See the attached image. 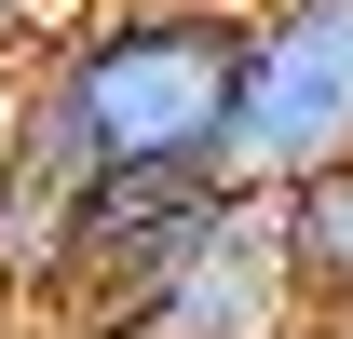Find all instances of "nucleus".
Segmentation results:
<instances>
[{
  "label": "nucleus",
  "mask_w": 353,
  "mask_h": 339,
  "mask_svg": "<svg viewBox=\"0 0 353 339\" xmlns=\"http://www.w3.org/2000/svg\"><path fill=\"white\" fill-rule=\"evenodd\" d=\"M231 54H245V0H123V14H82L41 54V82H28L14 163L41 190H82V176H218Z\"/></svg>",
  "instance_id": "obj_1"
},
{
  "label": "nucleus",
  "mask_w": 353,
  "mask_h": 339,
  "mask_svg": "<svg viewBox=\"0 0 353 339\" xmlns=\"http://www.w3.org/2000/svg\"><path fill=\"white\" fill-rule=\"evenodd\" d=\"M218 217H231V176H82V190H54L41 271L82 312H136Z\"/></svg>",
  "instance_id": "obj_3"
},
{
  "label": "nucleus",
  "mask_w": 353,
  "mask_h": 339,
  "mask_svg": "<svg viewBox=\"0 0 353 339\" xmlns=\"http://www.w3.org/2000/svg\"><path fill=\"white\" fill-rule=\"evenodd\" d=\"M285 339H353V326H285Z\"/></svg>",
  "instance_id": "obj_5"
},
{
  "label": "nucleus",
  "mask_w": 353,
  "mask_h": 339,
  "mask_svg": "<svg viewBox=\"0 0 353 339\" xmlns=\"http://www.w3.org/2000/svg\"><path fill=\"white\" fill-rule=\"evenodd\" d=\"M340 326H353V312H340Z\"/></svg>",
  "instance_id": "obj_7"
},
{
  "label": "nucleus",
  "mask_w": 353,
  "mask_h": 339,
  "mask_svg": "<svg viewBox=\"0 0 353 339\" xmlns=\"http://www.w3.org/2000/svg\"><path fill=\"white\" fill-rule=\"evenodd\" d=\"M109 326H123V339H285V326H312V312H299V285H285L272 204H259V190H231V217L176 258L136 312H109Z\"/></svg>",
  "instance_id": "obj_4"
},
{
  "label": "nucleus",
  "mask_w": 353,
  "mask_h": 339,
  "mask_svg": "<svg viewBox=\"0 0 353 339\" xmlns=\"http://www.w3.org/2000/svg\"><path fill=\"white\" fill-rule=\"evenodd\" d=\"M312 163H353V0H245L231 54V190H285Z\"/></svg>",
  "instance_id": "obj_2"
},
{
  "label": "nucleus",
  "mask_w": 353,
  "mask_h": 339,
  "mask_svg": "<svg viewBox=\"0 0 353 339\" xmlns=\"http://www.w3.org/2000/svg\"><path fill=\"white\" fill-rule=\"evenodd\" d=\"M14 14H28V0H0V28H14Z\"/></svg>",
  "instance_id": "obj_6"
}]
</instances>
